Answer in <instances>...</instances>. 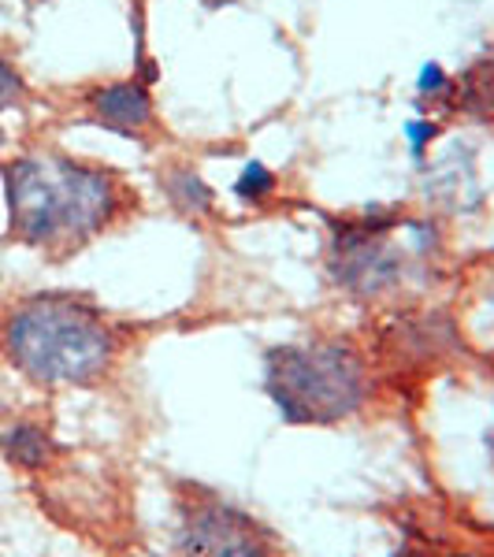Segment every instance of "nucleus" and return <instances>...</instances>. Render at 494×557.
I'll list each match as a JSON object with an SVG mask.
<instances>
[{
  "instance_id": "12",
  "label": "nucleus",
  "mask_w": 494,
  "mask_h": 557,
  "mask_svg": "<svg viewBox=\"0 0 494 557\" xmlns=\"http://www.w3.org/2000/svg\"><path fill=\"white\" fill-rule=\"evenodd\" d=\"M417 89H420L424 97H431V94L450 97L454 83H450V75H446V67H443V64H424V67H420V75H417Z\"/></svg>"
},
{
  "instance_id": "15",
  "label": "nucleus",
  "mask_w": 494,
  "mask_h": 557,
  "mask_svg": "<svg viewBox=\"0 0 494 557\" xmlns=\"http://www.w3.org/2000/svg\"><path fill=\"white\" fill-rule=\"evenodd\" d=\"M487 450L494 454V431H491V435H487Z\"/></svg>"
},
{
  "instance_id": "1",
  "label": "nucleus",
  "mask_w": 494,
  "mask_h": 557,
  "mask_svg": "<svg viewBox=\"0 0 494 557\" xmlns=\"http://www.w3.org/2000/svg\"><path fill=\"white\" fill-rule=\"evenodd\" d=\"M120 186L104 168L83 164L64 152H26L4 164L8 235L30 249L86 246L108 227Z\"/></svg>"
},
{
  "instance_id": "2",
  "label": "nucleus",
  "mask_w": 494,
  "mask_h": 557,
  "mask_svg": "<svg viewBox=\"0 0 494 557\" xmlns=\"http://www.w3.org/2000/svg\"><path fill=\"white\" fill-rule=\"evenodd\" d=\"M0 354L34 386H94L120 357V338L97 305L75 294H34L8 309Z\"/></svg>"
},
{
  "instance_id": "5",
  "label": "nucleus",
  "mask_w": 494,
  "mask_h": 557,
  "mask_svg": "<svg viewBox=\"0 0 494 557\" xmlns=\"http://www.w3.org/2000/svg\"><path fill=\"white\" fill-rule=\"evenodd\" d=\"M391 220H349L335 227L331 278L354 298H380L406 275V253L391 246Z\"/></svg>"
},
{
  "instance_id": "9",
  "label": "nucleus",
  "mask_w": 494,
  "mask_h": 557,
  "mask_svg": "<svg viewBox=\"0 0 494 557\" xmlns=\"http://www.w3.org/2000/svg\"><path fill=\"white\" fill-rule=\"evenodd\" d=\"M164 197L183 215H209L215 209V190L194 168H172L164 175Z\"/></svg>"
},
{
  "instance_id": "7",
  "label": "nucleus",
  "mask_w": 494,
  "mask_h": 557,
  "mask_svg": "<svg viewBox=\"0 0 494 557\" xmlns=\"http://www.w3.org/2000/svg\"><path fill=\"white\" fill-rule=\"evenodd\" d=\"M0 457L20 472H41L57 457V438L38 420H15L0 431Z\"/></svg>"
},
{
  "instance_id": "14",
  "label": "nucleus",
  "mask_w": 494,
  "mask_h": 557,
  "mask_svg": "<svg viewBox=\"0 0 494 557\" xmlns=\"http://www.w3.org/2000/svg\"><path fill=\"white\" fill-rule=\"evenodd\" d=\"M4 146H8V134H4V127H0V152H4Z\"/></svg>"
},
{
  "instance_id": "13",
  "label": "nucleus",
  "mask_w": 494,
  "mask_h": 557,
  "mask_svg": "<svg viewBox=\"0 0 494 557\" xmlns=\"http://www.w3.org/2000/svg\"><path fill=\"white\" fill-rule=\"evenodd\" d=\"M435 138H439V123H431V120H409L406 123V141H409V149L417 160H424L428 141H435Z\"/></svg>"
},
{
  "instance_id": "8",
  "label": "nucleus",
  "mask_w": 494,
  "mask_h": 557,
  "mask_svg": "<svg viewBox=\"0 0 494 557\" xmlns=\"http://www.w3.org/2000/svg\"><path fill=\"white\" fill-rule=\"evenodd\" d=\"M450 97L461 112L476 115V120H494V52L472 60L461 83L450 89Z\"/></svg>"
},
{
  "instance_id": "11",
  "label": "nucleus",
  "mask_w": 494,
  "mask_h": 557,
  "mask_svg": "<svg viewBox=\"0 0 494 557\" xmlns=\"http://www.w3.org/2000/svg\"><path fill=\"white\" fill-rule=\"evenodd\" d=\"M26 101V78L20 75V67L12 60L0 57V112L4 108H20Z\"/></svg>"
},
{
  "instance_id": "4",
  "label": "nucleus",
  "mask_w": 494,
  "mask_h": 557,
  "mask_svg": "<svg viewBox=\"0 0 494 557\" xmlns=\"http://www.w3.org/2000/svg\"><path fill=\"white\" fill-rule=\"evenodd\" d=\"M178 557H275L268 528L223 494L190 487L178 498Z\"/></svg>"
},
{
  "instance_id": "10",
  "label": "nucleus",
  "mask_w": 494,
  "mask_h": 557,
  "mask_svg": "<svg viewBox=\"0 0 494 557\" xmlns=\"http://www.w3.org/2000/svg\"><path fill=\"white\" fill-rule=\"evenodd\" d=\"M275 190H280V178L264 160H249L235 178V197L246 205H264L268 197H275Z\"/></svg>"
},
{
  "instance_id": "3",
  "label": "nucleus",
  "mask_w": 494,
  "mask_h": 557,
  "mask_svg": "<svg viewBox=\"0 0 494 557\" xmlns=\"http://www.w3.org/2000/svg\"><path fill=\"white\" fill-rule=\"evenodd\" d=\"M264 394L291 428H335L372 398V368L349 343L309 338L264 354Z\"/></svg>"
},
{
  "instance_id": "6",
  "label": "nucleus",
  "mask_w": 494,
  "mask_h": 557,
  "mask_svg": "<svg viewBox=\"0 0 494 557\" xmlns=\"http://www.w3.org/2000/svg\"><path fill=\"white\" fill-rule=\"evenodd\" d=\"M86 104H89V115H94L104 131H115V134H123V138H138L141 131H149L152 123H157L149 86L138 83V78L97 86L94 94L86 97Z\"/></svg>"
}]
</instances>
